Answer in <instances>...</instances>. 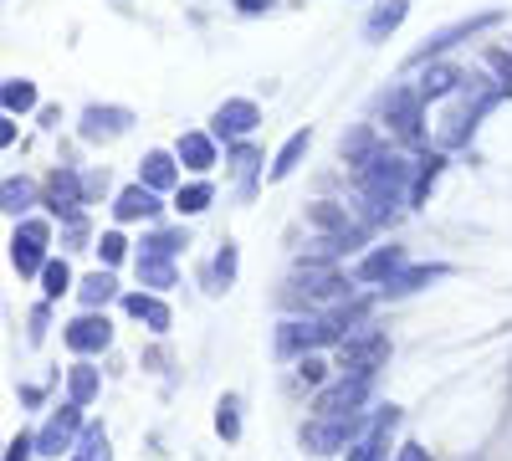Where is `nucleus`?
Listing matches in <instances>:
<instances>
[{
    "instance_id": "1",
    "label": "nucleus",
    "mask_w": 512,
    "mask_h": 461,
    "mask_svg": "<svg viewBox=\"0 0 512 461\" xmlns=\"http://www.w3.org/2000/svg\"><path fill=\"white\" fill-rule=\"evenodd\" d=\"M354 185H359V205H364V221H390L400 205H410V185H415V164L379 149L364 170H354Z\"/></svg>"
},
{
    "instance_id": "2",
    "label": "nucleus",
    "mask_w": 512,
    "mask_h": 461,
    "mask_svg": "<svg viewBox=\"0 0 512 461\" xmlns=\"http://www.w3.org/2000/svg\"><path fill=\"white\" fill-rule=\"evenodd\" d=\"M349 333L333 323V313H318V318H292V323H282L277 328V354L282 359H292V354H313V349H323V344H344Z\"/></svg>"
},
{
    "instance_id": "3",
    "label": "nucleus",
    "mask_w": 512,
    "mask_h": 461,
    "mask_svg": "<svg viewBox=\"0 0 512 461\" xmlns=\"http://www.w3.org/2000/svg\"><path fill=\"white\" fill-rule=\"evenodd\" d=\"M374 421L359 410V415H333V421H323V415H313V421L303 426V446L318 451V456H333V451H349Z\"/></svg>"
},
{
    "instance_id": "4",
    "label": "nucleus",
    "mask_w": 512,
    "mask_h": 461,
    "mask_svg": "<svg viewBox=\"0 0 512 461\" xmlns=\"http://www.w3.org/2000/svg\"><path fill=\"white\" fill-rule=\"evenodd\" d=\"M282 303H349V277H338V272H328V267H303L292 282H287V292H282Z\"/></svg>"
},
{
    "instance_id": "5",
    "label": "nucleus",
    "mask_w": 512,
    "mask_h": 461,
    "mask_svg": "<svg viewBox=\"0 0 512 461\" xmlns=\"http://www.w3.org/2000/svg\"><path fill=\"white\" fill-rule=\"evenodd\" d=\"M384 359H390V339H384L379 328H359L338 344V364H344V374H354V380H374Z\"/></svg>"
},
{
    "instance_id": "6",
    "label": "nucleus",
    "mask_w": 512,
    "mask_h": 461,
    "mask_svg": "<svg viewBox=\"0 0 512 461\" xmlns=\"http://www.w3.org/2000/svg\"><path fill=\"white\" fill-rule=\"evenodd\" d=\"M47 246H52V226L47 221H36V216H26L21 226H16V236H11V267L21 272V277H41L47 272Z\"/></svg>"
},
{
    "instance_id": "7",
    "label": "nucleus",
    "mask_w": 512,
    "mask_h": 461,
    "mask_svg": "<svg viewBox=\"0 0 512 461\" xmlns=\"http://www.w3.org/2000/svg\"><path fill=\"white\" fill-rule=\"evenodd\" d=\"M384 123H390V134L400 144H420L425 139V103L415 88H395L384 98Z\"/></svg>"
},
{
    "instance_id": "8",
    "label": "nucleus",
    "mask_w": 512,
    "mask_h": 461,
    "mask_svg": "<svg viewBox=\"0 0 512 461\" xmlns=\"http://www.w3.org/2000/svg\"><path fill=\"white\" fill-rule=\"evenodd\" d=\"M82 200H88V185H82L77 170H52L47 185H41V205L57 216V221H72L82 216Z\"/></svg>"
},
{
    "instance_id": "9",
    "label": "nucleus",
    "mask_w": 512,
    "mask_h": 461,
    "mask_svg": "<svg viewBox=\"0 0 512 461\" xmlns=\"http://www.w3.org/2000/svg\"><path fill=\"white\" fill-rule=\"evenodd\" d=\"M77 436H82V405L67 400L47 426L36 431V456H62V451H77Z\"/></svg>"
},
{
    "instance_id": "10",
    "label": "nucleus",
    "mask_w": 512,
    "mask_h": 461,
    "mask_svg": "<svg viewBox=\"0 0 512 461\" xmlns=\"http://www.w3.org/2000/svg\"><path fill=\"white\" fill-rule=\"evenodd\" d=\"M374 380H354V374H344L338 385H323L318 400H313V415H323V421H333V415H359L364 400H369Z\"/></svg>"
},
{
    "instance_id": "11",
    "label": "nucleus",
    "mask_w": 512,
    "mask_h": 461,
    "mask_svg": "<svg viewBox=\"0 0 512 461\" xmlns=\"http://www.w3.org/2000/svg\"><path fill=\"white\" fill-rule=\"evenodd\" d=\"M502 21V11H482V16H466V21H456V26H446V31H436V36H425V47L415 52V67H425L431 57H441L446 47H456V41H466V36H477V31H487V26H497Z\"/></svg>"
},
{
    "instance_id": "12",
    "label": "nucleus",
    "mask_w": 512,
    "mask_h": 461,
    "mask_svg": "<svg viewBox=\"0 0 512 461\" xmlns=\"http://www.w3.org/2000/svg\"><path fill=\"white\" fill-rule=\"evenodd\" d=\"M67 349L72 354H103L108 344H113V323L103 318V313H82L77 323H67Z\"/></svg>"
},
{
    "instance_id": "13",
    "label": "nucleus",
    "mask_w": 512,
    "mask_h": 461,
    "mask_svg": "<svg viewBox=\"0 0 512 461\" xmlns=\"http://www.w3.org/2000/svg\"><path fill=\"white\" fill-rule=\"evenodd\" d=\"M256 123H262L256 103H246V98H226V103L216 108V118H210V134H216V139H246Z\"/></svg>"
},
{
    "instance_id": "14",
    "label": "nucleus",
    "mask_w": 512,
    "mask_h": 461,
    "mask_svg": "<svg viewBox=\"0 0 512 461\" xmlns=\"http://www.w3.org/2000/svg\"><path fill=\"white\" fill-rule=\"evenodd\" d=\"M461 88H466V72L451 67V62H425V67H420V82H415L420 103H441V98H451V93H461Z\"/></svg>"
},
{
    "instance_id": "15",
    "label": "nucleus",
    "mask_w": 512,
    "mask_h": 461,
    "mask_svg": "<svg viewBox=\"0 0 512 461\" xmlns=\"http://www.w3.org/2000/svg\"><path fill=\"white\" fill-rule=\"evenodd\" d=\"M400 426V410L395 405H384L379 415H374V426L349 446V461H384V446H390V431Z\"/></svg>"
},
{
    "instance_id": "16",
    "label": "nucleus",
    "mask_w": 512,
    "mask_h": 461,
    "mask_svg": "<svg viewBox=\"0 0 512 461\" xmlns=\"http://www.w3.org/2000/svg\"><path fill=\"white\" fill-rule=\"evenodd\" d=\"M128 129H134V113H128V108H88V113H82V139H88V144H103V139H118V134H128Z\"/></svg>"
},
{
    "instance_id": "17",
    "label": "nucleus",
    "mask_w": 512,
    "mask_h": 461,
    "mask_svg": "<svg viewBox=\"0 0 512 461\" xmlns=\"http://www.w3.org/2000/svg\"><path fill=\"white\" fill-rule=\"evenodd\" d=\"M400 272H405V246H379V251H369V257L354 267V277H359V282H369V287H374V282L390 287Z\"/></svg>"
},
{
    "instance_id": "18",
    "label": "nucleus",
    "mask_w": 512,
    "mask_h": 461,
    "mask_svg": "<svg viewBox=\"0 0 512 461\" xmlns=\"http://www.w3.org/2000/svg\"><path fill=\"white\" fill-rule=\"evenodd\" d=\"M113 216H118V221H149V216H159V195H154L149 185H128V190H118V200H113Z\"/></svg>"
},
{
    "instance_id": "19",
    "label": "nucleus",
    "mask_w": 512,
    "mask_h": 461,
    "mask_svg": "<svg viewBox=\"0 0 512 461\" xmlns=\"http://www.w3.org/2000/svg\"><path fill=\"white\" fill-rule=\"evenodd\" d=\"M441 170H446V154H441V149H431V154H420V159H415V185H410V205H425V200H431V190H436Z\"/></svg>"
},
{
    "instance_id": "20",
    "label": "nucleus",
    "mask_w": 512,
    "mask_h": 461,
    "mask_svg": "<svg viewBox=\"0 0 512 461\" xmlns=\"http://www.w3.org/2000/svg\"><path fill=\"white\" fill-rule=\"evenodd\" d=\"M123 308L134 313L139 323H149V333H169V323H175V318H169V308L154 298V292H128Z\"/></svg>"
},
{
    "instance_id": "21",
    "label": "nucleus",
    "mask_w": 512,
    "mask_h": 461,
    "mask_svg": "<svg viewBox=\"0 0 512 461\" xmlns=\"http://www.w3.org/2000/svg\"><path fill=\"white\" fill-rule=\"evenodd\" d=\"M175 159L185 164V170L205 175L210 164H216V139H210V134H180V149H175Z\"/></svg>"
},
{
    "instance_id": "22",
    "label": "nucleus",
    "mask_w": 512,
    "mask_h": 461,
    "mask_svg": "<svg viewBox=\"0 0 512 461\" xmlns=\"http://www.w3.org/2000/svg\"><path fill=\"white\" fill-rule=\"evenodd\" d=\"M139 185H149L154 195H159V190H175V154H164V149L144 154V164H139Z\"/></svg>"
},
{
    "instance_id": "23",
    "label": "nucleus",
    "mask_w": 512,
    "mask_h": 461,
    "mask_svg": "<svg viewBox=\"0 0 512 461\" xmlns=\"http://www.w3.org/2000/svg\"><path fill=\"white\" fill-rule=\"evenodd\" d=\"M405 16H410V0H379L374 16L364 21V36H369V41H384V36H390Z\"/></svg>"
},
{
    "instance_id": "24",
    "label": "nucleus",
    "mask_w": 512,
    "mask_h": 461,
    "mask_svg": "<svg viewBox=\"0 0 512 461\" xmlns=\"http://www.w3.org/2000/svg\"><path fill=\"white\" fill-rule=\"evenodd\" d=\"M308 144H313V134L308 129H297L282 149H277V159H272V170H267V180H287V175H297V164H303V154H308Z\"/></svg>"
},
{
    "instance_id": "25",
    "label": "nucleus",
    "mask_w": 512,
    "mask_h": 461,
    "mask_svg": "<svg viewBox=\"0 0 512 461\" xmlns=\"http://www.w3.org/2000/svg\"><path fill=\"white\" fill-rule=\"evenodd\" d=\"M308 226H318L323 236H344V231H354L349 211H344V205H333V200H313V205H308Z\"/></svg>"
},
{
    "instance_id": "26",
    "label": "nucleus",
    "mask_w": 512,
    "mask_h": 461,
    "mask_svg": "<svg viewBox=\"0 0 512 461\" xmlns=\"http://www.w3.org/2000/svg\"><path fill=\"white\" fill-rule=\"evenodd\" d=\"M31 205H36V185H31V180L11 175L6 185H0V211H6V216H21V221H26Z\"/></svg>"
},
{
    "instance_id": "27",
    "label": "nucleus",
    "mask_w": 512,
    "mask_h": 461,
    "mask_svg": "<svg viewBox=\"0 0 512 461\" xmlns=\"http://www.w3.org/2000/svg\"><path fill=\"white\" fill-rule=\"evenodd\" d=\"M77 298L88 303L93 313H98L103 303H113V298H118V282H113V272H93V277H82V282H77Z\"/></svg>"
},
{
    "instance_id": "28",
    "label": "nucleus",
    "mask_w": 512,
    "mask_h": 461,
    "mask_svg": "<svg viewBox=\"0 0 512 461\" xmlns=\"http://www.w3.org/2000/svg\"><path fill=\"white\" fill-rule=\"evenodd\" d=\"M384 144L374 139V129H354V134H344V159H349V170H364V164L379 154Z\"/></svg>"
},
{
    "instance_id": "29",
    "label": "nucleus",
    "mask_w": 512,
    "mask_h": 461,
    "mask_svg": "<svg viewBox=\"0 0 512 461\" xmlns=\"http://www.w3.org/2000/svg\"><path fill=\"white\" fill-rule=\"evenodd\" d=\"M139 287H149V292L175 287V262L169 257H139Z\"/></svg>"
},
{
    "instance_id": "30",
    "label": "nucleus",
    "mask_w": 512,
    "mask_h": 461,
    "mask_svg": "<svg viewBox=\"0 0 512 461\" xmlns=\"http://www.w3.org/2000/svg\"><path fill=\"white\" fill-rule=\"evenodd\" d=\"M98 385H103V380H98L93 364H72V369H67V395H72L77 405H88V400L98 395Z\"/></svg>"
},
{
    "instance_id": "31",
    "label": "nucleus",
    "mask_w": 512,
    "mask_h": 461,
    "mask_svg": "<svg viewBox=\"0 0 512 461\" xmlns=\"http://www.w3.org/2000/svg\"><path fill=\"white\" fill-rule=\"evenodd\" d=\"M210 200H216V190H210L205 180H195V185H180L175 190V211L180 216H200V211H210Z\"/></svg>"
},
{
    "instance_id": "32",
    "label": "nucleus",
    "mask_w": 512,
    "mask_h": 461,
    "mask_svg": "<svg viewBox=\"0 0 512 461\" xmlns=\"http://www.w3.org/2000/svg\"><path fill=\"white\" fill-rule=\"evenodd\" d=\"M0 103H6V113L16 118V113H31L36 108V88L26 77H6V88H0Z\"/></svg>"
},
{
    "instance_id": "33",
    "label": "nucleus",
    "mask_w": 512,
    "mask_h": 461,
    "mask_svg": "<svg viewBox=\"0 0 512 461\" xmlns=\"http://www.w3.org/2000/svg\"><path fill=\"white\" fill-rule=\"evenodd\" d=\"M436 277H446V267H405L384 292H390V298H405V292H415V287H431Z\"/></svg>"
},
{
    "instance_id": "34",
    "label": "nucleus",
    "mask_w": 512,
    "mask_h": 461,
    "mask_svg": "<svg viewBox=\"0 0 512 461\" xmlns=\"http://www.w3.org/2000/svg\"><path fill=\"white\" fill-rule=\"evenodd\" d=\"M185 246H190L185 231H154V236H144L139 257H175V251H185Z\"/></svg>"
},
{
    "instance_id": "35",
    "label": "nucleus",
    "mask_w": 512,
    "mask_h": 461,
    "mask_svg": "<svg viewBox=\"0 0 512 461\" xmlns=\"http://www.w3.org/2000/svg\"><path fill=\"white\" fill-rule=\"evenodd\" d=\"M205 282H210V292H226V287L236 282V246H231V241L216 251V262H210V277H205Z\"/></svg>"
},
{
    "instance_id": "36",
    "label": "nucleus",
    "mask_w": 512,
    "mask_h": 461,
    "mask_svg": "<svg viewBox=\"0 0 512 461\" xmlns=\"http://www.w3.org/2000/svg\"><path fill=\"white\" fill-rule=\"evenodd\" d=\"M41 292H47V303H57L62 292H72V267H67L62 257L47 262V272H41Z\"/></svg>"
},
{
    "instance_id": "37",
    "label": "nucleus",
    "mask_w": 512,
    "mask_h": 461,
    "mask_svg": "<svg viewBox=\"0 0 512 461\" xmlns=\"http://www.w3.org/2000/svg\"><path fill=\"white\" fill-rule=\"evenodd\" d=\"M216 436L221 441H241V405H236V395H226L216 405Z\"/></svg>"
},
{
    "instance_id": "38",
    "label": "nucleus",
    "mask_w": 512,
    "mask_h": 461,
    "mask_svg": "<svg viewBox=\"0 0 512 461\" xmlns=\"http://www.w3.org/2000/svg\"><path fill=\"white\" fill-rule=\"evenodd\" d=\"M77 456H93V461H108V431L93 421V426H82L77 436Z\"/></svg>"
},
{
    "instance_id": "39",
    "label": "nucleus",
    "mask_w": 512,
    "mask_h": 461,
    "mask_svg": "<svg viewBox=\"0 0 512 461\" xmlns=\"http://www.w3.org/2000/svg\"><path fill=\"white\" fill-rule=\"evenodd\" d=\"M98 257H103V272H113V267L128 257V241H123L118 231H103V241H98Z\"/></svg>"
},
{
    "instance_id": "40",
    "label": "nucleus",
    "mask_w": 512,
    "mask_h": 461,
    "mask_svg": "<svg viewBox=\"0 0 512 461\" xmlns=\"http://www.w3.org/2000/svg\"><path fill=\"white\" fill-rule=\"evenodd\" d=\"M487 67L497 72V93H502V98H512V52H502V47H497V52H487Z\"/></svg>"
},
{
    "instance_id": "41",
    "label": "nucleus",
    "mask_w": 512,
    "mask_h": 461,
    "mask_svg": "<svg viewBox=\"0 0 512 461\" xmlns=\"http://www.w3.org/2000/svg\"><path fill=\"white\" fill-rule=\"evenodd\" d=\"M256 164H262V159H256V149H236V175H241V190L251 195V185H256Z\"/></svg>"
},
{
    "instance_id": "42",
    "label": "nucleus",
    "mask_w": 512,
    "mask_h": 461,
    "mask_svg": "<svg viewBox=\"0 0 512 461\" xmlns=\"http://www.w3.org/2000/svg\"><path fill=\"white\" fill-rule=\"evenodd\" d=\"M323 374H328V364H323L318 354H308L303 364H297V380H303V385H318V390H323Z\"/></svg>"
},
{
    "instance_id": "43",
    "label": "nucleus",
    "mask_w": 512,
    "mask_h": 461,
    "mask_svg": "<svg viewBox=\"0 0 512 461\" xmlns=\"http://www.w3.org/2000/svg\"><path fill=\"white\" fill-rule=\"evenodd\" d=\"M26 456H36V436H16L6 446V461H26Z\"/></svg>"
},
{
    "instance_id": "44",
    "label": "nucleus",
    "mask_w": 512,
    "mask_h": 461,
    "mask_svg": "<svg viewBox=\"0 0 512 461\" xmlns=\"http://www.w3.org/2000/svg\"><path fill=\"white\" fill-rule=\"evenodd\" d=\"M26 339H31V344H41V339H47V303H41V308H31V333H26Z\"/></svg>"
},
{
    "instance_id": "45",
    "label": "nucleus",
    "mask_w": 512,
    "mask_h": 461,
    "mask_svg": "<svg viewBox=\"0 0 512 461\" xmlns=\"http://www.w3.org/2000/svg\"><path fill=\"white\" fill-rule=\"evenodd\" d=\"M62 236L77 246V241H88V216H72V221H62Z\"/></svg>"
},
{
    "instance_id": "46",
    "label": "nucleus",
    "mask_w": 512,
    "mask_h": 461,
    "mask_svg": "<svg viewBox=\"0 0 512 461\" xmlns=\"http://www.w3.org/2000/svg\"><path fill=\"white\" fill-rule=\"evenodd\" d=\"M272 6H277V0H236L241 16H262V11H272Z\"/></svg>"
},
{
    "instance_id": "47",
    "label": "nucleus",
    "mask_w": 512,
    "mask_h": 461,
    "mask_svg": "<svg viewBox=\"0 0 512 461\" xmlns=\"http://www.w3.org/2000/svg\"><path fill=\"white\" fill-rule=\"evenodd\" d=\"M395 461H431V451L410 441V446H400V456H395Z\"/></svg>"
},
{
    "instance_id": "48",
    "label": "nucleus",
    "mask_w": 512,
    "mask_h": 461,
    "mask_svg": "<svg viewBox=\"0 0 512 461\" xmlns=\"http://www.w3.org/2000/svg\"><path fill=\"white\" fill-rule=\"evenodd\" d=\"M0 144H16V118L6 113V123H0Z\"/></svg>"
},
{
    "instance_id": "49",
    "label": "nucleus",
    "mask_w": 512,
    "mask_h": 461,
    "mask_svg": "<svg viewBox=\"0 0 512 461\" xmlns=\"http://www.w3.org/2000/svg\"><path fill=\"white\" fill-rule=\"evenodd\" d=\"M21 405H41V385H21Z\"/></svg>"
},
{
    "instance_id": "50",
    "label": "nucleus",
    "mask_w": 512,
    "mask_h": 461,
    "mask_svg": "<svg viewBox=\"0 0 512 461\" xmlns=\"http://www.w3.org/2000/svg\"><path fill=\"white\" fill-rule=\"evenodd\" d=\"M77 461H93V456H77Z\"/></svg>"
}]
</instances>
